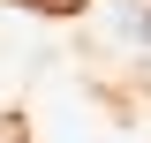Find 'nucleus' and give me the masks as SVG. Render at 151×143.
I'll list each match as a JSON object with an SVG mask.
<instances>
[{
  "label": "nucleus",
  "instance_id": "f257e3e1",
  "mask_svg": "<svg viewBox=\"0 0 151 143\" xmlns=\"http://www.w3.org/2000/svg\"><path fill=\"white\" fill-rule=\"evenodd\" d=\"M30 8H83V0H30Z\"/></svg>",
  "mask_w": 151,
  "mask_h": 143
},
{
  "label": "nucleus",
  "instance_id": "f03ea898",
  "mask_svg": "<svg viewBox=\"0 0 151 143\" xmlns=\"http://www.w3.org/2000/svg\"><path fill=\"white\" fill-rule=\"evenodd\" d=\"M144 38H151V8H144Z\"/></svg>",
  "mask_w": 151,
  "mask_h": 143
}]
</instances>
